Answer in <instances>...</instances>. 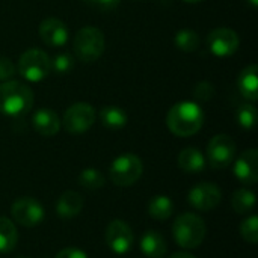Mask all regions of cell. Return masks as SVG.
Here are the masks:
<instances>
[{"mask_svg":"<svg viewBox=\"0 0 258 258\" xmlns=\"http://www.w3.org/2000/svg\"><path fill=\"white\" fill-rule=\"evenodd\" d=\"M18 73L27 82H41L51 73V57L39 48H29L18 59Z\"/></svg>","mask_w":258,"mask_h":258,"instance_id":"cell-5","label":"cell"},{"mask_svg":"<svg viewBox=\"0 0 258 258\" xmlns=\"http://www.w3.org/2000/svg\"><path fill=\"white\" fill-rule=\"evenodd\" d=\"M97 119L95 109L88 103H74L63 113V127L71 135L88 132Z\"/></svg>","mask_w":258,"mask_h":258,"instance_id":"cell-8","label":"cell"},{"mask_svg":"<svg viewBox=\"0 0 258 258\" xmlns=\"http://www.w3.org/2000/svg\"><path fill=\"white\" fill-rule=\"evenodd\" d=\"M98 116L101 124L109 130H121L127 125L128 121L125 110L118 106H104L100 110Z\"/></svg>","mask_w":258,"mask_h":258,"instance_id":"cell-20","label":"cell"},{"mask_svg":"<svg viewBox=\"0 0 258 258\" xmlns=\"http://www.w3.org/2000/svg\"><path fill=\"white\" fill-rule=\"evenodd\" d=\"M237 88L242 97L249 101H257L258 98V67L255 63L248 65L242 70L237 79Z\"/></svg>","mask_w":258,"mask_h":258,"instance_id":"cell-16","label":"cell"},{"mask_svg":"<svg viewBox=\"0 0 258 258\" xmlns=\"http://www.w3.org/2000/svg\"><path fill=\"white\" fill-rule=\"evenodd\" d=\"M104 35L100 29L94 26H86L82 27L73 41L74 53L79 60L88 63V62H95L104 51Z\"/></svg>","mask_w":258,"mask_h":258,"instance_id":"cell-4","label":"cell"},{"mask_svg":"<svg viewBox=\"0 0 258 258\" xmlns=\"http://www.w3.org/2000/svg\"><path fill=\"white\" fill-rule=\"evenodd\" d=\"M231 206L236 213L239 215H248L255 207V194L246 187H242L233 194Z\"/></svg>","mask_w":258,"mask_h":258,"instance_id":"cell-23","label":"cell"},{"mask_svg":"<svg viewBox=\"0 0 258 258\" xmlns=\"http://www.w3.org/2000/svg\"><path fill=\"white\" fill-rule=\"evenodd\" d=\"M237 121L240 124L242 128L245 130H252L255 127V122H257V109L254 104H243L239 107L237 110Z\"/></svg>","mask_w":258,"mask_h":258,"instance_id":"cell-26","label":"cell"},{"mask_svg":"<svg viewBox=\"0 0 258 258\" xmlns=\"http://www.w3.org/2000/svg\"><path fill=\"white\" fill-rule=\"evenodd\" d=\"M148 215L157 221H165L174 213V203L166 195H156L148 203Z\"/></svg>","mask_w":258,"mask_h":258,"instance_id":"cell-21","label":"cell"},{"mask_svg":"<svg viewBox=\"0 0 258 258\" xmlns=\"http://www.w3.org/2000/svg\"><path fill=\"white\" fill-rule=\"evenodd\" d=\"M77 180H79V184L83 189H88V190H98V189L104 187V184H106L104 175L100 171L94 169V168L83 169Z\"/></svg>","mask_w":258,"mask_h":258,"instance_id":"cell-25","label":"cell"},{"mask_svg":"<svg viewBox=\"0 0 258 258\" xmlns=\"http://www.w3.org/2000/svg\"><path fill=\"white\" fill-rule=\"evenodd\" d=\"M11 215L17 224L29 228L38 227L45 218L42 204L32 197H21L15 200L11 207Z\"/></svg>","mask_w":258,"mask_h":258,"instance_id":"cell-9","label":"cell"},{"mask_svg":"<svg viewBox=\"0 0 258 258\" xmlns=\"http://www.w3.org/2000/svg\"><path fill=\"white\" fill-rule=\"evenodd\" d=\"M204 124V112L195 101H180L174 104L166 116V125L178 138L194 136Z\"/></svg>","mask_w":258,"mask_h":258,"instance_id":"cell-1","label":"cell"},{"mask_svg":"<svg viewBox=\"0 0 258 258\" xmlns=\"http://www.w3.org/2000/svg\"><path fill=\"white\" fill-rule=\"evenodd\" d=\"M32 125L42 136H54L60 130V119L56 112L44 107L33 113Z\"/></svg>","mask_w":258,"mask_h":258,"instance_id":"cell-15","label":"cell"},{"mask_svg":"<svg viewBox=\"0 0 258 258\" xmlns=\"http://www.w3.org/2000/svg\"><path fill=\"white\" fill-rule=\"evenodd\" d=\"M207 234V227L203 218L195 213H181L177 216L172 225V236L178 246L184 249L198 248Z\"/></svg>","mask_w":258,"mask_h":258,"instance_id":"cell-3","label":"cell"},{"mask_svg":"<svg viewBox=\"0 0 258 258\" xmlns=\"http://www.w3.org/2000/svg\"><path fill=\"white\" fill-rule=\"evenodd\" d=\"M74 67V57L70 53H59L51 59V70L57 74H67Z\"/></svg>","mask_w":258,"mask_h":258,"instance_id":"cell-28","label":"cell"},{"mask_svg":"<svg viewBox=\"0 0 258 258\" xmlns=\"http://www.w3.org/2000/svg\"><path fill=\"white\" fill-rule=\"evenodd\" d=\"M236 157V142L228 135H216L207 145V160L213 169L228 168Z\"/></svg>","mask_w":258,"mask_h":258,"instance_id":"cell-7","label":"cell"},{"mask_svg":"<svg viewBox=\"0 0 258 258\" xmlns=\"http://www.w3.org/2000/svg\"><path fill=\"white\" fill-rule=\"evenodd\" d=\"M248 2L251 3V6H252V8H257L258 6V0H248Z\"/></svg>","mask_w":258,"mask_h":258,"instance_id":"cell-34","label":"cell"},{"mask_svg":"<svg viewBox=\"0 0 258 258\" xmlns=\"http://www.w3.org/2000/svg\"><path fill=\"white\" fill-rule=\"evenodd\" d=\"M88 6L98 9V11H112L115 9L121 0H83Z\"/></svg>","mask_w":258,"mask_h":258,"instance_id":"cell-31","label":"cell"},{"mask_svg":"<svg viewBox=\"0 0 258 258\" xmlns=\"http://www.w3.org/2000/svg\"><path fill=\"white\" fill-rule=\"evenodd\" d=\"M33 106V91L17 80H6L0 85V113L21 116Z\"/></svg>","mask_w":258,"mask_h":258,"instance_id":"cell-2","label":"cell"},{"mask_svg":"<svg viewBox=\"0 0 258 258\" xmlns=\"http://www.w3.org/2000/svg\"><path fill=\"white\" fill-rule=\"evenodd\" d=\"M186 3H200V2H204V0H183Z\"/></svg>","mask_w":258,"mask_h":258,"instance_id":"cell-35","label":"cell"},{"mask_svg":"<svg viewBox=\"0 0 258 258\" xmlns=\"http://www.w3.org/2000/svg\"><path fill=\"white\" fill-rule=\"evenodd\" d=\"M194 94H195V97H197L198 100H201V101H209V100H212V98L215 97L216 91H215L213 83H210V82H200V83H197Z\"/></svg>","mask_w":258,"mask_h":258,"instance_id":"cell-29","label":"cell"},{"mask_svg":"<svg viewBox=\"0 0 258 258\" xmlns=\"http://www.w3.org/2000/svg\"><path fill=\"white\" fill-rule=\"evenodd\" d=\"M174 42L175 45L186 53H192L198 48L200 45V36L195 30L192 29H181L175 33L174 36Z\"/></svg>","mask_w":258,"mask_h":258,"instance_id":"cell-24","label":"cell"},{"mask_svg":"<svg viewBox=\"0 0 258 258\" xmlns=\"http://www.w3.org/2000/svg\"><path fill=\"white\" fill-rule=\"evenodd\" d=\"M236 178L245 186H254L258 181V151L249 148L243 151L234 162L233 169Z\"/></svg>","mask_w":258,"mask_h":258,"instance_id":"cell-13","label":"cell"},{"mask_svg":"<svg viewBox=\"0 0 258 258\" xmlns=\"http://www.w3.org/2000/svg\"><path fill=\"white\" fill-rule=\"evenodd\" d=\"M141 249L148 258H163L168 252V243L160 233L150 230L141 237Z\"/></svg>","mask_w":258,"mask_h":258,"instance_id":"cell-17","label":"cell"},{"mask_svg":"<svg viewBox=\"0 0 258 258\" xmlns=\"http://www.w3.org/2000/svg\"><path fill=\"white\" fill-rule=\"evenodd\" d=\"M56 258H88L86 252L79 249V248H74V246H70V248H65L62 249Z\"/></svg>","mask_w":258,"mask_h":258,"instance_id":"cell-32","label":"cell"},{"mask_svg":"<svg viewBox=\"0 0 258 258\" xmlns=\"http://www.w3.org/2000/svg\"><path fill=\"white\" fill-rule=\"evenodd\" d=\"M178 166L187 174H198L206 168V157L198 148L187 147L178 154Z\"/></svg>","mask_w":258,"mask_h":258,"instance_id":"cell-19","label":"cell"},{"mask_svg":"<svg viewBox=\"0 0 258 258\" xmlns=\"http://www.w3.org/2000/svg\"><path fill=\"white\" fill-rule=\"evenodd\" d=\"M144 172L142 160L133 153H124L118 156L109 169V175L113 184L118 187H128L135 184Z\"/></svg>","mask_w":258,"mask_h":258,"instance_id":"cell-6","label":"cell"},{"mask_svg":"<svg viewBox=\"0 0 258 258\" xmlns=\"http://www.w3.org/2000/svg\"><path fill=\"white\" fill-rule=\"evenodd\" d=\"M82 207H83V198L80 194L74 190L63 192L56 203V212L62 219H71L77 216L82 212Z\"/></svg>","mask_w":258,"mask_h":258,"instance_id":"cell-18","label":"cell"},{"mask_svg":"<svg viewBox=\"0 0 258 258\" xmlns=\"http://www.w3.org/2000/svg\"><path fill=\"white\" fill-rule=\"evenodd\" d=\"M240 234L243 240H246L251 245H255L258 242V218L255 215H251L246 218L240 225Z\"/></svg>","mask_w":258,"mask_h":258,"instance_id":"cell-27","label":"cell"},{"mask_svg":"<svg viewBox=\"0 0 258 258\" xmlns=\"http://www.w3.org/2000/svg\"><path fill=\"white\" fill-rule=\"evenodd\" d=\"M39 36L42 42L48 47H62L68 41V29L65 23L59 18H45L39 24Z\"/></svg>","mask_w":258,"mask_h":258,"instance_id":"cell-14","label":"cell"},{"mask_svg":"<svg viewBox=\"0 0 258 258\" xmlns=\"http://www.w3.org/2000/svg\"><path fill=\"white\" fill-rule=\"evenodd\" d=\"M106 243L118 255L127 254L135 245V236L125 221L113 219L106 228Z\"/></svg>","mask_w":258,"mask_h":258,"instance_id":"cell-10","label":"cell"},{"mask_svg":"<svg viewBox=\"0 0 258 258\" xmlns=\"http://www.w3.org/2000/svg\"><path fill=\"white\" fill-rule=\"evenodd\" d=\"M221 200H222V192L215 183H207V181L198 183L189 192L190 206L200 212H209L218 207Z\"/></svg>","mask_w":258,"mask_h":258,"instance_id":"cell-12","label":"cell"},{"mask_svg":"<svg viewBox=\"0 0 258 258\" xmlns=\"http://www.w3.org/2000/svg\"><path fill=\"white\" fill-rule=\"evenodd\" d=\"M15 71H17V68L14 65V62L6 56H0V82L9 80L15 74Z\"/></svg>","mask_w":258,"mask_h":258,"instance_id":"cell-30","label":"cell"},{"mask_svg":"<svg viewBox=\"0 0 258 258\" xmlns=\"http://www.w3.org/2000/svg\"><path fill=\"white\" fill-rule=\"evenodd\" d=\"M209 50L218 57H228L234 54L240 45V39L237 32L228 27L213 29L207 36Z\"/></svg>","mask_w":258,"mask_h":258,"instance_id":"cell-11","label":"cell"},{"mask_svg":"<svg viewBox=\"0 0 258 258\" xmlns=\"http://www.w3.org/2000/svg\"><path fill=\"white\" fill-rule=\"evenodd\" d=\"M18 258H29V257H18Z\"/></svg>","mask_w":258,"mask_h":258,"instance_id":"cell-36","label":"cell"},{"mask_svg":"<svg viewBox=\"0 0 258 258\" xmlns=\"http://www.w3.org/2000/svg\"><path fill=\"white\" fill-rule=\"evenodd\" d=\"M17 242H18V231L15 224L8 218L0 216V252L8 254L14 251Z\"/></svg>","mask_w":258,"mask_h":258,"instance_id":"cell-22","label":"cell"},{"mask_svg":"<svg viewBox=\"0 0 258 258\" xmlns=\"http://www.w3.org/2000/svg\"><path fill=\"white\" fill-rule=\"evenodd\" d=\"M171 258H197L195 255H192L190 252L187 251H180V252H175L174 255H171Z\"/></svg>","mask_w":258,"mask_h":258,"instance_id":"cell-33","label":"cell"}]
</instances>
